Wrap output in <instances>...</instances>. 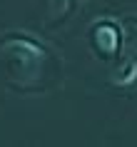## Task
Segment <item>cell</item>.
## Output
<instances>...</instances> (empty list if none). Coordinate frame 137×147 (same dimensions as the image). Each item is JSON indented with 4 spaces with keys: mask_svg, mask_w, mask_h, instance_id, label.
Listing matches in <instances>:
<instances>
[{
    "mask_svg": "<svg viewBox=\"0 0 137 147\" xmlns=\"http://www.w3.org/2000/svg\"><path fill=\"white\" fill-rule=\"evenodd\" d=\"M95 40H97L100 50H105L107 55H112L115 47H117V35H115V30H112V28H107V25L95 30Z\"/></svg>",
    "mask_w": 137,
    "mask_h": 147,
    "instance_id": "cell-1",
    "label": "cell"
}]
</instances>
